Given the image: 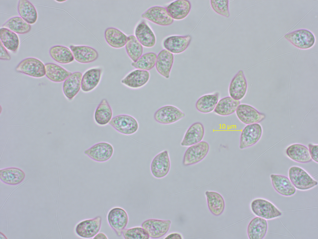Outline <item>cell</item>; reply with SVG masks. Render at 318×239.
<instances>
[{
	"instance_id": "32",
	"label": "cell",
	"mask_w": 318,
	"mask_h": 239,
	"mask_svg": "<svg viewBox=\"0 0 318 239\" xmlns=\"http://www.w3.org/2000/svg\"><path fill=\"white\" fill-rule=\"evenodd\" d=\"M17 11L20 16L29 24L35 23L38 19V13L35 6L27 0H19Z\"/></svg>"
},
{
	"instance_id": "12",
	"label": "cell",
	"mask_w": 318,
	"mask_h": 239,
	"mask_svg": "<svg viewBox=\"0 0 318 239\" xmlns=\"http://www.w3.org/2000/svg\"><path fill=\"white\" fill-rule=\"evenodd\" d=\"M235 112L239 120L247 125L260 123L266 117L265 114L260 112L252 106L246 104H240Z\"/></svg>"
},
{
	"instance_id": "4",
	"label": "cell",
	"mask_w": 318,
	"mask_h": 239,
	"mask_svg": "<svg viewBox=\"0 0 318 239\" xmlns=\"http://www.w3.org/2000/svg\"><path fill=\"white\" fill-rule=\"evenodd\" d=\"M209 149V145L205 141H201L189 146L184 154L183 160V165L189 166L200 162L207 156Z\"/></svg>"
},
{
	"instance_id": "22",
	"label": "cell",
	"mask_w": 318,
	"mask_h": 239,
	"mask_svg": "<svg viewBox=\"0 0 318 239\" xmlns=\"http://www.w3.org/2000/svg\"><path fill=\"white\" fill-rule=\"evenodd\" d=\"M205 134L204 127L199 122L192 124L186 131L180 143L184 147H189L202 141Z\"/></svg>"
},
{
	"instance_id": "23",
	"label": "cell",
	"mask_w": 318,
	"mask_h": 239,
	"mask_svg": "<svg viewBox=\"0 0 318 239\" xmlns=\"http://www.w3.org/2000/svg\"><path fill=\"white\" fill-rule=\"evenodd\" d=\"M271 183L275 190L279 194L285 196L294 195L296 189L290 180L284 175L272 174L270 175Z\"/></svg>"
},
{
	"instance_id": "36",
	"label": "cell",
	"mask_w": 318,
	"mask_h": 239,
	"mask_svg": "<svg viewBox=\"0 0 318 239\" xmlns=\"http://www.w3.org/2000/svg\"><path fill=\"white\" fill-rule=\"evenodd\" d=\"M240 103V101L235 100L230 96H226L219 100L214 110L220 116L229 115L236 112Z\"/></svg>"
},
{
	"instance_id": "16",
	"label": "cell",
	"mask_w": 318,
	"mask_h": 239,
	"mask_svg": "<svg viewBox=\"0 0 318 239\" xmlns=\"http://www.w3.org/2000/svg\"><path fill=\"white\" fill-rule=\"evenodd\" d=\"M101 223L102 218L100 216L83 220L76 226L75 232L78 236L82 238L93 237L99 231Z\"/></svg>"
},
{
	"instance_id": "21",
	"label": "cell",
	"mask_w": 318,
	"mask_h": 239,
	"mask_svg": "<svg viewBox=\"0 0 318 239\" xmlns=\"http://www.w3.org/2000/svg\"><path fill=\"white\" fill-rule=\"evenodd\" d=\"M174 61L172 53L166 49L162 50L157 55L155 64L156 70L164 77L169 78Z\"/></svg>"
},
{
	"instance_id": "18",
	"label": "cell",
	"mask_w": 318,
	"mask_h": 239,
	"mask_svg": "<svg viewBox=\"0 0 318 239\" xmlns=\"http://www.w3.org/2000/svg\"><path fill=\"white\" fill-rule=\"evenodd\" d=\"M102 74L100 67H93L87 70L82 75L81 90L84 92H89L94 90L98 85Z\"/></svg>"
},
{
	"instance_id": "34",
	"label": "cell",
	"mask_w": 318,
	"mask_h": 239,
	"mask_svg": "<svg viewBox=\"0 0 318 239\" xmlns=\"http://www.w3.org/2000/svg\"><path fill=\"white\" fill-rule=\"evenodd\" d=\"M219 96L220 94L218 92L202 96L196 102V109L202 113L211 112L214 110L219 101Z\"/></svg>"
},
{
	"instance_id": "26",
	"label": "cell",
	"mask_w": 318,
	"mask_h": 239,
	"mask_svg": "<svg viewBox=\"0 0 318 239\" xmlns=\"http://www.w3.org/2000/svg\"><path fill=\"white\" fill-rule=\"evenodd\" d=\"M268 224L266 220L259 217L253 218L249 223L247 229L250 239H263L267 232Z\"/></svg>"
},
{
	"instance_id": "2",
	"label": "cell",
	"mask_w": 318,
	"mask_h": 239,
	"mask_svg": "<svg viewBox=\"0 0 318 239\" xmlns=\"http://www.w3.org/2000/svg\"><path fill=\"white\" fill-rule=\"evenodd\" d=\"M17 72L35 78H41L45 75V65L39 59L34 57L25 58L18 64L15 68Z\"/></svg>"
},
{
	"instance_id": "41",
	"label": "cell",
	"mask_w": 318,
	"mask_h": 239,
	"mask_svg": "<svg viewBox=\"0 0 318 239\" xmlns=\"http://www.w3.org/2000/svg\"><path fill=\"white\" fill-rule=\"evenodd\" d=\"M157 58L154 53L148 52L142 55L136 61L133 62L131 65L136 69L148 71L155 66Z\"/></svg>"
},
{
	"instance_id": "20",
	"label": "cell",
	"mask_w": 318,
	"mask_h": 239,
	"mask_svg": "<svg viewBox=\"0 0 318 239\" xmlns=\"http://www.w3.org/2000/svg\"><path fill=\"white\" fill-rule=\"evenodd\" d=\"M82 75L80 72H75L64 82L62 91L65 96L69 100L74 99L81 89Z\"/></svg>"
},
{
	"instance_id": "38",
	"label": "cell",
	"mask_w": 318,
	"mask_h": 239,
	"mask_svg": "<svg viewBox=\"0 0 318 239\" xmlns=\"http://www.w3.org/2000/svg\"><path fill=\"white\" fill-rule=\"evenodd\" d=\"M0 38L5 48L13 52L17 51L20 41L16 33L7 28L2 27L0 30Z\"/></svg>"
},
{
	"instance_id": "28",
	"label": "cell",
	"mask_w": 318,
	"mask_h": 239,
	"mask_svg": "<svg viewBox=\"0 0 318 239\" xmlns=\"http://www.w3.org/2000/svg\"><path fill=\"white\" fill-rule=\"evenodd\" d=\"M288 157L298 163H307L312 161L308 148L300 143H294L289 146L286 150Z\"/></svg>"
},
{
	"instance_id": "31",
	"label": "cell",
	"mask_w": 318,
	"mask_h": 239,
	"mask_svg": "<svg viewBox=\"0 0 318 239\" xmlns=\"http://www.w3.org/2000/svg\"><path fill=\"white\" fill-rule=\"evenodd\" d=\"M104 38L111 47L119 49L125 46L128 37L119 29L113 27L107 28L104 32Z\"/></svg>"
},
{
	"instance_id": "35",
	"label": "cell",
	"mask_w": 318,
	"mask_h": 239,
	"mask_svg": "<svg viewBox=\"0 0 318 239\" xmlns=\"http://www.w3.org/2000/svg\"><path fill=\"white\" fill-rule=\"evenodd\" d=\"M207 206L209 210L213 215L218 216L223 212L225 202L222 195L213 191H207L205 192Z\"/></svg>"
},
{
	"instance_id": "19",
	"label": "cell",
	"mask_w": 318,
	"mask_h": 239,
	"mask_svg": "<svg viewBox=\"0 0 318 239\" xmlns=\"http://www.w3.org/2000/svg\"><path fill=\"white\" fill-rule=\"evenodd\" d=\"M70 48L74 59L80 63H91L96 60L98 57L97 51L89 46L70 45Z\"/></svg>"
},
{
	"instance_id": "40",
	"label": "cell",
	"mask_w": 318,
	"mask_h": 239,
	"mask_svg": "<svg viewBox=\"0 0 318 239\" xmlns=\"http://www.w3.org/2000/svg\"><path fill=\"white\" fill-rule=\"evenodd\" d=\"M125 49L128 56L133 62L136 61L142 55V45L134 35L128 36Z\"/></svg>"
},
{
	"instance_id": "8",
	"label": "cell",
	"mask_w": 318,
	"mask_h": 239,
	"mask_svg": "<svg viewBox=\"0 0 318 239\" xmlns=\"http://www.w3.org/2000/svg\"><path fill=\"white\" fill-rule=\"evenodd\" d=\"M113 153L111 144L104 142L97 143L84 151V153L92 160L100 162L109 160Z\"/></svg>"
},
{
	"instance_id": "27",
	"label": "cell",
	"mask_w": 318,
	"mask_h": 239,
	"mask_svg": "<svg viewBox=\"0 0 318 239\" xmlns=\"http://www.w3.org/2000/svg\"><path fill=\"white\" fill-rule=\"evenodd\" d=\"M191 8V4L189 1L178 0L172 2L166 8L173 19L181 20L187 16L190 12Z\"/></svg>"
},
{
	"instance_id": "14",
	"label": "cell",
	"mask_w": 318,
	"mask_h": 239,
	"mask_svg": "<svg viewBox=\"0 0 318 239\" xmlns=\"http://www.w3.org/2000/svg\"><path fill=\"white\" fill-rule=\"evenodd\" d=\"M141 16L154 23L162 26L170 25L174 21V19L170 16L166 8L160 6L150 7L141 15Z\"/></svg>"
},
{
	"instance_id": "13",
	"label": "cell",
	"mask_w": 318,
	"mask_h": 239,
	"mask_svg": "<svg viewBox=\"0 0 318 239\" xmlns=\"http://www.w3.org/2000/svg\"><path fill=\"white\" fill-rule=\"evenodd\" d=\"M150 74L148 71L136 69L127 74L121 80V83L129 88L137 89L145 86L148 82Z\"/></svg>"
},
{
	"instance_id": "5",
	"label": "cell",
	"mask_w": 318,
	"mask_h": 239,
	"mask_svg": "<svg viewBox=\"0 0 318 239\" xmlns=\"http://www.w3.org/2000/svg\"><path fill=\"white\" fill-rule=\"evenodd\" d=\"M185 116V113L177 107L166 105L158 109L154 113L153 117L159 123L170 124L179 121Z\"/></svg>"
},
{
	"instance_id": "39",
	"label": "cell",
	"mask_w": 318,
	"mask_h": 239,
	"mask_svg": "<svg viewBox=\"0 0 318 239\" xmlns=\"http://www.w3.org/2000/svg\"><path fill=\"white\" fill-rule=\"evenodd\" d=\"M2 26L19 34L27 33L31 29V25L19 16H15L9 19Z\"/></svg>"
},
{
	"instance_id": "11",
	"label": "cell",
	"mask_w": 318,
	"mask_h": 239,
	"mask_svg": "<svg viewBox=\"0 0 318 239\" xmlns=\"http://www.w3.org/2000/svg\"><path fill=\"white\" fill-rule=\"evenodd\" d=\"M171 223L170 220L150 219L144 221L141 226L147 231L150 237L158 238L167 233Z\"/></svg>"
},
{
	"instance_id": "1",
	"label": "cell",
	"mask_w": 318,
	"mask_h": 239,
	"mask_svg": "<svg viewBox=\"0 0 318 239\" xmlns=\"http://www.w3.org/2000/svg\"><path fill=\"white\" fill-rule=\"evenodd\" d=\"M288 176L295 188L300 190H309L318 185L317 181L299 166H293L290 167L288 170Z\"/></svg>"
},
{
	"instance_id": "10",
	"label": "cell",
	"mask_w": 318,
	"mask_h": 239,
	"mask_svg": "<svg viewBox=\"0 0 318 239\" xmlns=\"http://www.w3.org/2000/svg\"><path fill=\"white\" fill-rule=\"evenodd\" d=\"M107 220L109 225L118 236L120 237L122 231L127 226L129 220L126 212L120 207H115L109 212Z\"/></svg>"
},
{
	"instance_id": "45",
	"label": "cell",
	"mask_w": 318,
	"mask_h": 239,
	"mask_svg": "<svg viewBox=\"0 0 318 239\" xmlns=\"http://www.w3.org/2000/svg\"><path fill=\"white\" fill-rule=\"evenodd\" d=\"M0 52V59L1 60H9L11 59L10 55L1 41Z\"/></svg>"
},
{
	"instance_id": "17",
	"label": "cell",
	"mask_w": 318,
	"mask_h": 239,
	"mask_svg": "<svg viewBox=\"0 0 318 239\" xmlns=\"http://www.w3.org/2000/svg\"><path fill=\"white\" fill-rule=\"evenodd\" d=\"M247 89V82L244 72L240 70L230 81L229 87V95L234 100L240 101L245 96Z\"/></svg>"
},
{
	"instance_id": "37",
	"label": "cell",
	"mask_w": 318,
	"mask_h": 239,
	"mask_svg": "<svg viewBox=\"0 0 318 239\" xmlns=\"http://www.w3.org/2000/svg\"><path fill=\"white\" fill-rule=\"evenodd\" d=\"M49 54L54 60L61 64H68L74 59L70 49L63 45H56L52 47L49 50Z\"/></svg>"
},
{
	"instance_id": "43",
	"label": "cell",
	"mask_w": 318,
	"mask_h": 239,
	"mask_svg": "<svg viewBox=\"0 0 318 239\" xmlns=\"http://www.w3.org/2000/svg\"><path fill=\"white\" fill-rule=\"evenodd\" d=\"M210 3L212 8L216 13L227 18L229 17V0H211Z\"/></svg>"
},
{
	"instance_id": "47",
	"label": "cell",
	"mask_w": 318,
	"mask_h": 239,
	"mask_svg": "<svg viewBox=\"0 0 318 239\" xmlns=\"http://www.w3.org/2000/svg\"><path fill=\"white\" fill-rule=\"evenodd\" d=\"M93 238L99 239H107V236L103 233H98Z\"/></svg>"
},
{
	"instance_id": "42",
	"label": "cell",
	"mask_w": 318,
	"mask_h": 239,
	"mask_svg": "<svg viewBox=\"0 0 318 239\" xmlns=\"http://www.w3.org/2000/svg\"><path fill=\"white\" fill-rule=\"evenodd\" d=\"M122 235L125 239H148L149 236L142 227L124 229Z\"/></svg>"
},
{
	"instance_id": "7",
	"label": "cell",
	"mask_w": 318,
	"mask_h": 239,
	"mask_svg": "<svg viewBox=\"0 0 318 239\" xmlns=\"http://www.w3.org/2000/svg\"><path fill=\"white\" fill-rule=\"evenodd\" d=\"M262 134V129L258 123L247 125L241 134L239 148L241 149L251 147L257 143Z\"/></svg>"
},
{
	"instance_id": "24",
	"label": "cell",
	"mask_w": 318,
	"mask_h": 239,
	"mask_svg": "<svg viewBox=\"0 0 318 239\" xmlns=\"http://www.w3.org/2000/svg\"><path fill=\"white\" fill-rule=\"evenodd\" d=\"M191 40L190 35L170 36L165 40L163 45L166 49L172 53L179 54L186 49Z\"/></svg>"
},
{
	"instance_id": "33",
	"label": "cell",
	"mask_w": 318,
	"mask_h": 239,
	"mask_svg": "<svg viewBox=\"0 0 318 239\" xmlns=\"http://www.w3.org/2000/svg\"><path fill=\"white\" fill-rule=\"evenodd\" d=\"M46 77L55 82H64L72 73L62 67L56 64L48 63L45 64Z\"/></svg>"
},
{
	"instance_id": "3",
	"label": "cell",
	"mask_w": 318,
	"mask_h": 239,
	"mask_svg": "<svg viewBox=\"0 0 318 239\" xmlns=\"http://www.w3.org/2000/svg\"><path fill=\"white\" fill-rule=\"evenodd\" d=\"M108 124L119 133L125 135L134 134L139 128L137 120L127 114H120L113 117Z\"/></svg>"
},
{
	"instance_id": "25",
	"label": "cell",
	"mask_w": 318,
	"mask_h": 239,
	"mask_svg": "<svg viewBox=\"0 0 318 239\" xmlns=\"http://www.w3.org/2000/svg\"><path fill=\"white\" fill-rule=\"evenodd\" d=\"M135 37L143 46L151 48L156 43V38L152 30L144 20L142 21L135 30Z\"/></svg>"
},
{
	"instance_id": "44",
	"label": "cell",
	"mask_w": 318,
	"mask_h": 239,
	"mask_svg": "<svg viewBox=\"0 0 318 239\" xmlns=\"http://www.w3.org/2000/svg\"><path fill=\"white\" fill-rule=\"evenodd\" d=\"M309 152L312 160L318 163V145L309 143L308 144Z\"/></svg>"
},
{
	"instance_id": "15",
	"label": "cell",
	"mask_w": 318,
	"mask_h": 239,
	"mask_svg": "<svg viewBox=\"0 0 318 239\" xmlns=\"http://www.w3.org/2000/svg\"><path fill=\"white\" fill-rule=\"evenodd\" d=\"M285 38L297 48L307 49L314 44L315 38L310 31L305 29L297 30L287 34Z\"/></svg>"
},
{
	"instance_id": "30",
	"label": "cell",
	"mask_w": 318,
	"mask_h": 239,
	"mask_svg": "<svg viewBox=\"0 0 318 239\" xmlns=\"http://www.w3.org/2000/svg\"><path fill=\"white\" fill-rule=\"evenodd\" d=\"M25 174L21 169L10 167L0 170V179L3 183L9 185H16L23 181Z\"/></svg>"
},
{
	"instance_id": "9",
	"label": "cell",
	"mask_w": 318,
	"mask_h": 239,
	"mask_svg": "<svg viewBox=\"0 0 318 239\" xmlns=\"http://www.w3.org/2000/svg\"><path fill=\"white\" fill-rule=\"evenodd\" d=\"M170 168V161L168 151H163L157 154L152 159L150 165L152 175L157 178L166 176Z\"/></svg>"
},
{
	"instance_id": "6",
	"label": "cell",
	"mask_w": 318,
	"mask_h": 239,
	"mask_svg": "<svg viewBox=\"0 0 318 239\" xmlns=\"http://www.w3.org/2000/svg\"><path fill=\"white\" fill-rule=\"evenodd\" d=\"M251 208L255 215L266 219L275 218L282 214L272 203L262 199H257L252 201Z\"/></svg>"
},
{
	"instance_id": "48",
	"label": "cell",
	"mask_w": 318,
	"mask_h": 239,
	"mask_svg": "<svg viewBox=\"0 0 318 239\" xmlns=\"http://www.w3.org/2000/svg\"><path fill=\"white\" fill-rule=\"evenodd\" d=\"M65 1H57V2H65Z\"/></svg>"
},
{
	"instance_id": "46",
	"label": "cell",
	"mask_w": 318,
	"mask_h": 239,
	"mask_svg": "<svg viewBox=\"0 0 318 239\" xmlns=\"http://www.w3.org/2000/svg\"><path fill=\"white\" fill-rule=\"evenodd\" d=\"M165 238L182 239V237L181 235L179 233H173L170 234L165 237Z\"/></svg>"
},
{
	"instance_id": "29",
	"label": "cell",
	"mask_w": 318,
	"mask_h": 239,
	"mask_svg": "<svg viewBox=\"0 0 318 239\" xmlns=\"http://www.w3.org/2000/svg\"><path fill=\"white\" fill-rule=\"evenodd\" d=\"M112 115V109L107 100L105 98L102 99L94 111L95 122L99 125H106L110 121Z\"/></svg>"
}]
</instances>
